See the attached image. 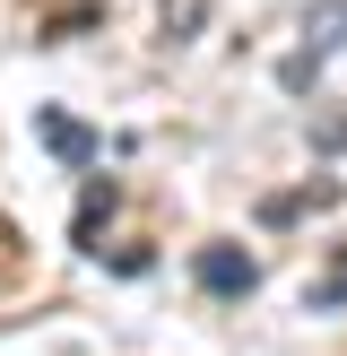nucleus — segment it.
Here are the masks:
<instances>
[{
	"label": "nucleus",
	"mask_w": 347,
	"mask_h": 356,
	"mask_svg": "<svg viewBox=\"0 0 347 356\" xmlns=\"http://www.w3.org/2000/svg\"><path fill=\"white\" fill-rule=\"evenodd\" d=\"M312 305H347V252H339V261H330V270H321V278H312Z\"/></svg>",
	"instance_id": "20e7f679"
},
{
	"label": "nucleus",
	"mask_w": 347,
	"mask_h": 356,
	"mask_svg": "<svg viewBox=\"0 0 347 356\" xmlns=\"http://www.w3.org/2000/svg\"><path fill=\"white\" fill-rule=\"evenodd\" d=\"M208 17V0H156V44H191Z\"/></svg>",
	"instance_id": "7ed1b4c3"
},
{
	"label": "nucleus",
	"mask_w": 347,
	"mask_h": 356,
	"mask_svg": "<svg viewBox=\"0 0 347 356\" xmlns=\"http://www.w3.org/2000/svg\"><path fill=\"white\" fill-rule=\"evenodd\" d=\"M339 26H347V0H321V17H304V52L287 61V87H304L312 70L330 61V44H339Z\"/></svg>",
	"instance_id": "f257e3e1"
},
{
	"label": "nucleus",
	"mask_w": 347,
	"mask_h": 356,
	"mask_svg": "<svg viewBox=\"0 0 347 356\" xmlns=\"http://www.w3.org/2000/svg\"><path fill=\"white\" fill-rule=\"evenodd\" d=\"M44 131H52V148H61V156H87V131H78V122H44Z\"/></svg>",
	"instance_id": "39448f33"
},
{
	"label": "nucleus",
	"mask_w": 347,
	"mask_h": 356,
	"mask_svg": "<svg viewBox=\"0 0 347 356\" xmlns=\"http://www.w3.org/2000/svg\"><path fill=\"white\" fill-rule=\"evenodd\" d=\"M191 278H200L208 296H243V287H252L260 270H252V252H235V243H208V252L191 261Z\"/></svg>",
	"instance_id": "f03ea898"
}]
</instances>
